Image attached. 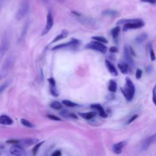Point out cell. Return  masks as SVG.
Here are the masks:
<instances>
[{"mask_svg": "<svg viewBox=\"0 0 156 156\" xmlns=\"http://www.w3.org/2000/svg\"><path fill=\"white\" fill-rule=\"evenodd\" d=\"M71 13L75 16L76 19L82 25L91 28L98 27V23L94 18L86 16L77 11H71Z\"/></svg>", "mask_w": 156, "mask_h": 156, "instance_id": "cell-1", "label": "cell"}, {"mask_svg": "<svg viewBox=\"0 0 156 156\" xmlns=\"http://www.w3.org/2000/svg\"><path fill=\"white\" fill-rule=\"evenodd\" d=\"M121 90L125 99L127 101H130L132 100L135 93V87L133 82L129 77L126 78L125 85L122 88L121 87Z\"/></svg>", "mask_w": 156, "mask_h": 156, "instance_id": "cell-2", "label": "cell"}, {"mask_svg": "<svg viewBox=\"0 0 156 156\" xmlns=\"http://www.w3.org/2000/svg\"><path fill=\"white\" fill-rule=\"evenodd\" d=\"M10 38V37L8 32L4 34L2 37L0 42V62L9 48Z\"/></svg>", "mask_w": 156, "mask_h": 156, "instance_id": "cell-3", "label": "cell"}, {"mask_svg": "<svg viewBox=\"0 0 156 156\" xmlns=\"http://www.w3.org/2000/svg\"><path fill=\"white\" fill-rule=\"evenodd\" d=\"M85 49L98 51L102 54H105L107 51V47L103 43L98 41H92L85 46Z\"/></svg>", "mask_w": 156, "mask_h": 156, "instance_id": "cell-4", "label": "cell"}, {"mask_svg": "<svg viewBox=\"0 0 156 156\" xmlns=\"http://www.w3.org/2000/svg\"><path fill=\"white\" fill-rule=\"evenodd\" d=\"M29 10V4L27 0H24L21 3L18 10L15 14V18L17 20H20L23 18Z\"/></svg>", "mask_w": 156, "mask_h": 156, "instance_id": "cell-5", "label": "cell"}, {"mask_svg": "<svg viewBox=\"0 0 156 156\" xmlns=\"http://www.w3.org/2000/svg\"><path fill=\"white\" fill-rule=\"evenodd\" d=\"M80 40L76 38H72L69 42L62 43L58 45H56L54 47L52 48V50H57L60 49H64V48H76L77 46L80 44Z\"/></svg>", "mask_w": 156, "mask_h": 156, "instance_id": "cell-6", "label": "cell"}, {"mask_svg": "<svg viewBox=\"0 0 156 156\" xmlns=\"http://www.w3.org/2000/svg\"><path fill=\"white\" fill-rule=\"evenodd\" d=\"M54 25V18L51 11H49L46 16V24L45 27L43 29L41 35L43 36L46 35L51 29Z\"/></svg>", "mask_w": 156, "mask_h": 156, "instance_id": "cell-7", "label": "cell"}, {"mask_svg": "<svg viewBox=\"0 0 156 156\" xmlns=\"http://www.w3.org/2000/svg\"><path fill=\"white\" fill-rule=\"evenodd\" d=\"M122 30L123 31H127L130 29H140L144 26V23L142 20H140L138 21L135 22H131L129 23H126L123 24Z\"/></svg>", "mask_w": 156, "mask_h": 156, "instance_id": "cell-8", "label": "cell"}, {"mask_svg": "<svg viewBox=\"0 0 156 156\" xmlns=\"http://www.w3.org/2000/svg\"><path fill=\"white\" fill-rule=\"evenodd\" d=\"M9 152L12 155L16 156H23L26 155L24 147L17 144H13L12 146H11L9 149Z\"/></svg>", "mask_w": 156, "mask_h": 156, "instance_id": "cell-9", "label": "cell"}, {"mask_svg": "<svg viewBox=\"0 0 156 156\" xmlns=\"http://www.w3.org/2000/svg\"><path fill=\"white\" fill-rule=\"evenodd\" d=\"M123 56H124V58L125 60V62L126 63H127L129 66L130 67H133L134 66V61L132 58V55H131V54L130 53L129 48L125 45L124 46V49H123Z\"/></svg>", "mask_w": 156, "mask_h": 156, "instance_id": "cell-10", "label": "cell"}, {"mask_svg": "<svg viewBox=\"0 0 156 156\" xmlns=\"http://www.w3.org/2000/svg\"><path fill=\"white\" fill-rule=\"evenodd\" d=\"M39 142L38 138H25L22 140H19V142L17 144H20L23 147H28L32 145H34Z\"/></svg>", "mask_w": 156, "mask_h": 156, "instance_id": "cell-11", "label": "cell"}, {"mask_svg": "<svg viewBox=\"0 0 156 156\" xmlns=\"http://www.w3.org/2000/svg\"><path fill=\"white\" fill-rule=\"evenodd\" d=\"M14 63V57L12 56L9 57L4 62L2 66V74H5L10 69Z\"/></svg>", "mask_w": 156, "mask_h": 156, "instance_id": "cell-12", "label": "cell"}, {"mask_svg": "<svg viewBox=\"0 0 156 156\" xmlns=\"http://www.w3.org/2000/svg\"><path fill=\"white\" fill-rule=\"evenodd\" d=\"M155 134H154L153 135H151L149 137H147L143 142V144H142V149L143 151H146L147 150L151 144H152L153 143H154L155 142Z\"/></svg>", "mask_w": 156, "mask_h": 156, "instance_id": "cell-13", "label": "cell"}, {"mask_svg": "<svg viewBox=\"0 0 156 156\" xmlns=\"http://www.w3.org/2000/svg\"><path fill=\"white\" fill-rule=\"evenodd\" d=\"M48 80L50 85L49 90H50L51 94L55 97L58 96V92L57 87H56V83H55V81L53 77H50L48 79Z\"/></svg>", "mask_w": 156, "mask_h": 156, "instance_id": "cell-14", "label": "cell"}, {"mask_svg": "<svg viewBox=\"0 0 156 156\" xmlns=\"http://www.w3.org/2000/svg\"><path fill=\"white\" fill-rule=\"evenodd\" d=\"M126 142L124 141H120V142H118L117 143H115L112 146V151L115 154H119L121 153V152L122 151V149L126 146Z\"/></svg>", "mask_w": 156, "mask_h": 156, "instance_id": "cell-15", "label": "cell"}, {"mask_svg": "<svg viewBox=\"0 0 156 156\" xmlns=\"http://www.w3.org/2000/svg\"><path fill=\"white\" fill-rule=\"evenodd\" d=\"M92 108L96 109V110H98L99 112V115L102 118H107V114L105 112V111L104 110V108L102 107V106L99 104H93L91 105L90 106Z\"/></svg>", "mask_w": 156, "mask_h": 156, "instance_id": "cell-16", "label": "cell"}, {"mask_svg": "<svg viewBox=\"0 0 156 156\" xmlns=\"http://www.w3.org/2000/svg\"><path fill=\"white\" fill-rule=\"evenodd\" d=\"M105 66H106L107 69L111 73V74H112L114 76H117L118 75V71H117L116 68L108 60L106 59L105 60Z\"/></svg>", "mask_w": 156, "mask_h": 156, "instance_id": "cell-17", "label": "cell"}, {"mask_svg": "<svg viewBox=\"0 0 156 156\" xmlns=\"http://www.w3.org/2000/svg\"><path fill=\"white\" fill-rule=\"evenodd\" d=\"M13 123V119L9 116L6 115H2L0 116V124L9 126Z\"/></svg>", "mask_w": 156, "mask_h": 156, "instance_id": "cell-18", "label": "cell"}, {"mask_svg": "<svg viewBox=\"0 0 156 156\" xmlns=\"http://www.w3.org/2000/svg\"><path fill=\"white\" fill-rule=\"evenodd\" d=\"M68 34H69V32H68V31L67 30H66V29L62 30V32H61V33H60V34L57 35L52 40V41L50 43V44H52V43H55V42H57V41H59V40H62V39H63V38H66V37H68Z\"/></svg>", "mask_w": 156, "mask_h": 156, "instance_id": "cell-19", "label": "cell"}, {"mask_svg": "<svg viewBox=\"0 0 156 156\" xmlns=\"http://www.w3.org/2000/svg\"><path fill=\"white\" fill-rule=\"evenodd\" d=\"M102 14L104 16H109L111 18H116L119 16V12L116 10H112V9H107L104 10L102 12Z\"/></svg>", "mask_w": 156, "mask_h": 156, "instance_id": "cell-20", "label": "cell"}, {"mask_svg": "<svg viewBox=\"0 0 156 156\" xmlns=\"http://www.w3.org/2000/svg\"><path fill=\"white\" fill-rule=\"evenodd\" d=\"M120 30H121V27L119 26H116L114 28H113L111 30H110V34L112 35V37H113L114 41L117 43L118 41V36L120 32Z\"/></svg>", "mask_w": 156, "mask_h": 156, "instance_id": "cell-21", "label": "cell"}, {"mask_svg": "<svg viewBox=\"0 0 156 156\" xmlns=\"http://www.w3.org/2000/svg\"><path fill=\"white\" fill-rule=\"evenodd\" d=\"M97 113L96 112H87V113H79V115L82 117V118L90 120L92 118H93L95 116H96Z\"/></svg>", "mask_w": 156, "mask_h": 156, "instance_id": "cell-22", "label": "cell"}, {"mask_svg": "<svg viewBox=\"0 0 156 156\" xmlns=\"http://www.w3.org/2000/svg\"><path fill=\"white\" fill-rule=\"evenodd\" d=\"M118 67L120 71L124 74H126L127 73H128V72L129 71V65L126 63V62H123V63H119L118 64Z\"/></svg>", "mask_w": 156, "mask_h": 156, "instance_id": "cell-23", "label": "cell"}, {"mask_svg": "<svg viewBox=\"0 0 156 156\" xmlns=\"http://www.w3.org/2000/svg\"><path fill=\"white\" fill-rule=\"evenodd\" d=\"M148 38V34L147 33H141L138 35L135 39V41L137 44H141L143 43Z\"/></svg>", "mask_w": 156, "mask_h": 156, "instance_id": "cell-24", "label": "cell"}, {"mask_svg": "<svg viewBox=\"0 0 156 156\" xmlns=\"http://www.w3.org/2000/svg\"><path fill=\"white\" fill-rule=\"evenodd\" d=\"M108 89L112 93H115L116 91L117 84H116V82L114 80H110L109 81Z\"/></svg>", "mask_w": 156, "mask_h": 156, "instance_id": "cell-25", "label": "cell"}, {"mask_svg": "<svg viewBox=\"0 0 156 156\" xmlns=\"http://www.w3.org/2000/svg\"><path fill=\"white\" fill-rule=\"evenodd\" d=\"M140 19L139 18H133V19H121L117 21L116 24L118 25H122V24H124L126 23H131V22H135V21H139Z\"/></svg>", "mask_w": 156, "mask_h": 156, "instance_id": "cell-26", "label": "cell"}, {"mask_svg": "<svg viewBox=\"0 0 156 156\" xmlns=\"http://www.w3.org/2000/svg\"><path fill=\"white\" fill-rule=\"evenodd\" d=\"M29 23L28 21H27L25 23V24H24V27H23V28L22 29V32H21V34L20 35V38H19V41H21V40L24 39V37H25V35H26V34L27 33V29H28V27H29Z\"/></svg>", "mask_w": 156, "mask_h": 156, "instance_id": "cell-27", "label": "cell"}, {"mask_svg": "<svg viewBox=\"0 0 156 156\" xmlns=\"http://www.w3.org/2000/svg\"><path fill=\"white\" fill-rule=\"evenodd\" d=\"M62 104L68 107H75L79 106L78 104H77L74 102H73L71 101H69V100H63Z\"/></svg>", "mask_w": 156, "mask_h": 156, "instance_id": "cell-28", "label": "cell"}, {"mask_svg": "<svg viewBox=\"0 0 156 156\" xmlns=\"http://www.w3.org/2000/svg\"><path fill=\"white\" fill-rule=\"evenodd\" d=\"M50 107L55 110H59L61 109L62 108V105L60 102L57 101H54L52 102L50 104Z\"/></svg>", "mask_w": 156, "mask_h": 156, "instance_id": "cell-29", "label": "cell"}, {"mask_svg": "<svg viewBox=\"0 0 156 156\" xmlns=\"http://www.w3.org/2000/svg\"><path fill=\"white\" fill-rule=\"evenodd\" d=\"M44 143V141H42L41 142H38L37 143H36V144L35 145V146L33 147L32 151V154L33 155H35L38 151V149H40V147L41 146V145Z\"/></svg>", "mask_w": 156, "mask_h": 156, "instance_id": "cell-30", "label": "cell"}, {"mask_svg": "<svg viewBox=\"0 0 156 156\" xmlns=\"http://www.w3.org/2000/svg\"><path fill=\"white\" fill-rule=\"evenodd\" d=\"M91 38L94 40H96V41L101 42L102 43L105 44V43H108L107 39H106L105 37H102V36H94V37H92Z\"/></svg>", "mask_w": 156, "mask_h": 156, "instance_id": "cell-31", "label": "cell"}, {"mask_svg": "<svg viewBox=\"0 0 156 156\" xmlns=\"http://www.w3.org/2000/svg\"><path fill=\"white\" fill-rule=\"evenodd\" d=\"M21 123L25 127H28V128H32L34 127V126L30 122H29L28 120L26 119H24V118H22L21 119Z\"/></svg>", "mask_w": 156, "mask_h": 156, "instance_id": "cell-32", "label": "cell"}, {"mask_svg": "<svg viewBox=\"0 0 156 156\" xmlns=\"http://www.w3.org/2000/svg\"><path fill=\"white\" fill-rule=\"evenodd\" d=\"M9 84V81H6L5 82H4V83H2V85H0V94H1L2 93H3L4 91V90L8 87Z\"/></svg>", "mask_w": 156, "mask_h": 156, "instance_id": "cell-33", "label": "cell"}, {"mask_svg": "<svg viewBox=\"0 0 156 156\" xmlns=\"http://www.w3.org/2000/svg\"><path fill=\"white\" fill-rule=\"evenodd\" d=\"M46 116H47L48 118H49L50 119H51V120L57 121H62V119H61L60 118H59V117H58V116H55V115H51V114H49V115H47Z\"/></svg>", "mask_w": 156, "mask_h": 156, "instance_id": "cell-34", "label": "cell"}, {"mask_svg": "<svg viewBox=\"0 0 156 156\" xmlns=\"http://www.w3.org/2000/svg\"><path fill=\"white\" fill-rule=\"evenodd\" d=\"M149 53H150V57H151V60L152 61H154L155 60V54H154V50L152 49V46H149Z\"/></svg>", "mask_w": 156, "mask_h": 156, "instance_id": "cell-35", "label": "cell"}, {"mask_svg": "<svg viewBox=\"0 0 156 156\" xmlns=\"http://www.w3.org/2000/svg\"><path fill=\"white\" fill-rule=\"evenodd\" d=\"M59 114H60L61 116H63V117H65V118H69V112H68V111L66 110H63L61 111V112L59 113Z\"/></svg>", "mask_w": 156, "mask_h": 156, "instance_id": "cell-36", "label": "cell"}, {"mask_svg": "<svg viewBox=\"0 0 156 156\" xmlns=\"http://www.w3.org/2000/svg\"><path fill=\"white\" fill-rule=\"evenodd\" d=\"M138 115H134L133 116H132L128 120V121L126 122V124L129 125V124H131L133 121H135V120L138 118Z\"/></svg>", "mask_w": 156, "mask_h": 156, "instance_id": "cell-37", "label": "cell"}, {"mask_svg": "<svg viewBox=\"0 0 156 156\" xmlns=\"http://www.w3.org/2000/svg\"><path fill=\"white\" fill-rule=\"evenodd\" d=\"M135 76H136V78L137 79H140L141 77V76H142V71L140 69H136Z\"/></svg>", "mask_w": 156, "mask_h": 156, "instance_id": "cell-38", "label": "cell"}, {"mask_svg": "<svg viewBox=\"0 0 156 156\" xmlns=\"http://www.w3.org/2000/svg\"><path fill=\"white\" fill-rule=\"evenodd\" d=\"M146 71L147 73L150 74L153 71V66L152 65H148L146 67Z\"/></svg>", "mask_w": 156, "mask_h": 156, "instance_id": "cell-39", "label": "cell"}, {"mask_svg": "<svg viewBox=\"0 0 156 156\" xmlns=\"http://www.w3.org/2000/svg\"><path fill=\"white\" fill-rule=\"evenodd\" d=\"M18 142H19V140H15V139L9 140H7V141H6L7 143H9V144H18Z\"/></svg>", "mask_w": 156, "mask_h": 156, "instance_id": "cell-40", "label": "cell"}, {"mask_svg": "<svg viewBox=\"0 0 156 156\" xmlns=\"http://www.w3.org/2000/svg\"><path fill=\"white\" fill-rule=\"evenodd\" d=\"M109 51L111 53H116L118 51V48L116 46H112L109 48Z\"/></svg>", "mask_w": 156, "mask_h": 156, "instance_id": "cell-41", "label": "cell"}, {"mask_svg": "<svg viewBox=\"0 0 156 156\" xmlns=\"http://www.w3.org/2000/svg\"><path fill=\"white\" fill-rule=\"evenodd\" d=\"M140 1L142 2H147L151 4H155L156 0H140Z\"/></svg>", "mask_w": 156, "mask_h": 156, "instance_id": "cell-42", "label": "cell"}, {"mask_svg": "<svg viewBox=\"0 0 156 156\" xmlns=\"http://www.w3.org/2000/svg\"><path fill=\"white\" fill-rule=\"evenodd\" d=\"M152 101L154 104L155 105L156 104V101H155V87H154L153 88V91H152Z\"/></svg>", "mask_w": 156, "mask_h": 156, "instance_id": "cell-43", "label": "cell"}, {"mask_svg": "<svg viewBox=\"0 0 156 156\" xmlns=\"http://www.w3.org/2000/svg\"><path fill=\"white\" fill-rule=\"evenodd\" d=\"M61 155H62L61 151H59V150H57V151H55L54 152H53L52 154V156H60Z\"/></svg>", "mask_w": 156, "mask_h": 156, "instance_id": "cell-44", "label": "cell"}, {"mask_svg": "<svg viewBox=\"0 0 156 156\" xmlns=\"http://www.w3.org/2000/svg\"><path fill=\"white\" fill-rule=\"evenodd\" d=\"M69 118H73V119H77V116L74 113H69Z\"/></svg>", "mask_w": 156, "mask_h": 156, "instance_id": "cell-45", "label": "cell"}, {"mask_svg": "<svg viewBox=\"0 0 156 156\" xmlns=\"http://www.w3.org/2000/svg\"><path fill=\"white\" fill-rule=\"evenodd\" d=\"M129 51H130V53L131 54V55H133V56H135V52H134V51L133 50V49H132V48H131L130 46H129Z\"/></svg>", "mask_w": 156, "mask_h": 156, "instance_id": "cell-46", "label": "cell"}, {"mask_svg": "<svg viewBox=\"0 0 156 156\" xmlns=\"http://www.w3.org/2000/svg\"><path fill=\"white\" fill-rule=\"evenodd\" d=\"M3 2H4V0H0V10H1V6L2 5Z\"/></svg>", "mask_w": 156, "mask_h": 156, "instance_id": "cell-47", "label": "cell"}, {"mask_svg": "<svg viewBox=\"0 0 156 156\" xmlns=\"http://www.w3.org/2000/svg\"><path fill=\"white\" fill-rule=\"evenodd\" d=\"M58 2H63L64 1H65V0H57Z\"/></svg>", "mask_w": 156, "mask_h": 156, "instance_id": "cell-48", "label": "cell"}, {"mask_svg": "<svg viewBox=\"0 0 156 156\" xmlns=\"http://www.w3.org/2000/svg\"><path fill=\"white\" fill-rule=\"evenodd\" d=\"M1 74H0V79H1Z\"/></svg>", "mask_w": 156, "mask_h": 156, "instance_id": "cell-49", "label": "cell"}, {"mask_svg": "<svg viewBox=\"0 0 156 156\" xmlns=\"http://www.w3.org/2000/svg\"><path fill=\"white\" fill-rule=\"evenodd\" d=\"M0 155H1V153H0Z\"/></svg>", "mask_w": 156, "mask_h": 156, "instance_id": "cell-50", "label": "cell"}]
</instances>
